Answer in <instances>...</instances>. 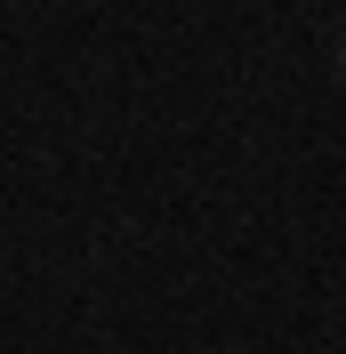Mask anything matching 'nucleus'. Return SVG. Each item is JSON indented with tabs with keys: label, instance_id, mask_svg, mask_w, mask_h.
<instances>
[{
	"label": "nucleus",
	"instance_id": "obj_1",
	"mask_svg": "<svg viewBox=\"0 0 346 354\" xmlns=\"http://www.w3.org/2000/svg\"><path fill=\"white\" fill-rule=\"evenodd\" d=\"M338 81H346V48H338Z\"/></svg>",
	"mask_w": 346,
	"mask_h": 354
}]
</instances>
